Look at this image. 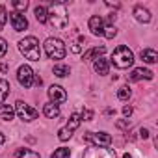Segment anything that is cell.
<instances>
[{"label": "cell", "mask_w": 158, "mask_h": 158, "mask_svg": "<svg viewBox=\"0 0 158 158\" xmlns=\"http://www.w3.org/2000/svg\"><path fill=\"white\" fill-rule=\"evenodd\" d=\"M130 95H132V91H130L128 86H123V88H119V91H117V97H119L121 101H128Z\"/></svg>", "instance_id": "25"}, {"label": "cell", "mask_w": 158, "mask_h": 158, "mask_svg": "<svg viewBox=\"0 0 158 158\" xmlns=\"http://www.w3.org/2000/svg\"><path fill=\"white\" fill-rule=\"evenodd\" d=\"M19 50H21V54H23L26 60H32V61H39V58H41L39 41H37L34 35H28V37L21 39V41H19Z\"/></svg>", "instance_id": "1"}, {"label": "cell", "mask_w": 158, "mask_h": 158, "mask_svg": "<svg viewBox=\"0 0 158 158\" xmlns=\"http://www.w3.org/2000/svg\"><path fill=\"white\" fill-rule=\"evenodd\" d=\"M15 115V108L10 104H0V119L2 121H11Z\"/></svg>", "instance_id": "17"}, {"label": "cell", "mask_w": 158, "mask_h": 158, "mask_svg": "<svg viewBox=\"0 0 158 158\" xmlns=\"http://www.w3.org/2000/svg\"><path fill=\"white\" fill-rule=\"evenodd\" d=\"M117 127L119 128H128L130 127V121H117Z\"/></svg>", "instance_id": "32"}, {"label": "cell", "mask_w": 158, "mask_h": 158, "mask_svg": "<svg viewBox=\"0 0 158 158\" xmlns=\"http://www.w3.org/2000/svg\"><path fill=\"white\" fill-rule=\"evenodd\" d=\"M123 115L125 117H130L132 115V106H123Z\"/></svg>", "instance_id": "31"}, {"label": "cell", "mask_w": 158, "mask_h": 158, "mask_svg": "<svg viewBox=\"0 0 158 158\" xmlns=\"http://www.w3.org/2000/svg\"><path fill=\"white\" fill-rule=\"evenodd\" d=\"M48 99L52 104H61L67 101V93L61 86H50L48 88Z\"/></svg>", "instance_id": "10"}, {"label": "cell", "mask_w": 158, "mask_h": 158, "mask_svg": "<svg viewBox=\"0 0 158 158\" xmlns=\"http://www.w3.org/2000/svg\"><path fill=\"white\" fill-rule=\"evenodd\" d=\"M84 139L93 147H108L112 143V136L108 132H86Z\"/></svg>", "instance_id": "7"}, {"label": "cell", "mask_w": 158, "mask_h": 158, "mask_svg": "<svg viewBox=\"0 0 158 158\" xmlns=\"http://www.w3.org/2000/svg\"><path fill=\"white\" fill-rule=\"evenodd\" d=\"M106 52V47H95V48H91V50H88L86 54H82V60L84 61H89V60H97V58H102V54Z\"/></svg>", "instance_id": "16"}, {"label": "cell", "mask_w": 158, "mask_h": 158, "mask_svg": "<svg viewBox=\"0 0 158 158\" xmlns=\"http://www.w3.org/2000/svg\"><path fill=\"white\" fill-rule=\"evenodd\" d=\"M139 136H141L143 139H147V138H149V130H147V128H139Z\"/></svg>", "instance_id": "33"}, {"label": "cell", "mask_w": 158, "mask_h": 158, "mask_svg": "<svg viewBox=\"0 0 158 158\" xmlns=\"http://www.w3.org/2000/svg\"><path fill=\"white\" fill-rule=\"evenodd\" d=\"M15 156L17 158H39V154L35 151H32V149H21V151H17Z\"/></svg>", "instance_id": "22"}, {"label": "cell", "mask_w": 158, "mask_h": 158, "mask_svg": "<svg viewBox=\"0 0 158 158\" xmlns=\"http://www.w3.org/2000/svg\"><path fill=\"white\" fill-rule=\"evenodd\" d=\"M13 8L17 10V13L26 11V8H28V0H13Z\"/></svg>", "instance_id": "27"}, {"label": "cell", "mask_w": 158, "mask_h": 158, "mask_svg": "<svg viewBox=\"0 0 158 158\" xmlns=\"http://www.w3.org/2000/svg\"><path fill=\"white\" fill-rule=\"evenodd\" d=\"M15 114H17L23 121H26V123H30V121L37 119V115H39V112H37L35 108L28 106V104H26V102H23V101H17V102H15Z\"/></svg>", "instance_id": "6"}, {"label": "cell", "mask_w": 158, "mask_h": 158, "mask_svg": "<svg viewBox=\"0 0 158 158\" xmlns=\"http://www.w3.org/2000/svg\"><path fill=\"white\" fill-rule=\"evenodd\" d=\"M6 52H8V43H6L4 37H0V58H4Z\"/></svg>", "instance_id": "29"}, {"label": "cell", "mask_w": 158, "mask_h": 158, "mask_svg": "<svg viewBox=\"0 0 158 158\" xmlns=\"http://www.w3.org/2000/svg\"><path fill=\"white\" fill-rule=\"evenodd\" d=\"M45 52H47V56H48L50 60H63L65 54H67V48H65V45H63L61 39H58V37H48V39L45 41Z\"/></svg>", "instance_id": "3"}, {"label": "cell", "mask_w": 158, "mask_h": 158, "mask_svg": "<svg viewBox=\"0 0 158 158\" xmlns=\"http://www.w3.org/2000/svg\"><path fill=\"white\" fill-rule=\"evenodd\" d=\"M152 71H149V69H143V67H138V69H134L132 71V74H130V80L132 82H138V80H152Z\"/></svg>", "instance_id": "13"}, {"label": "cell", "mask_w": 158, "mask_h": 158, "mask_svg": "<svg viewBox=\"0 0 158 158\" xmlns=\"http://www.w3.org/2000/svg\"><path fill=\"white\" fill-rule=\"evenodd\" d=\"M102 35H104V37H108V39H114V37L117 35V28H115L114 24H110V26H104V32H102Z\"/></svg>", "instance_id": "26"}, {"label": "cell", "mask_w": 158, "mask_h": 158, "mask_svg": "<svg viewBox=\"0 0 158 158\" xmlns=\"http://www.w3.org/2000/svg\"><path fill=\"white\" fill-rule=\"evenodd\" d=\"M43 114H45L47 117L54 119V117L60 115V106H58V104H52V102H47V104L43 106Z\"/></svg>", "instance_id": "19"}, {"label": "cell", "mask_w": 158, "mask_h": 158, "mask_svg": "<svg viewBox=\"0 0 158 158\" xmlns=\"http://www.w3.org/2000/svg\"><path fill=\"white\" fill-rule=\"evenodd\" d=\"M80 123H82V117H80V114H73L71 117H69V123L63 127V128H60L58 130V138L61 139V141H67L71 136H73V132L78 128V127H80Z\"/></svg>", "instance_id": "5"}, {"label": "cell", "mask_w": 158, "mask_h": 158, "mask_svg": "<svg viewBox=\"0 0 158 158\" xmlns=\"http://www.w3.org/2000/svg\"><path fill=\"white\" fill-rule=\"evenodd\" d=\"M34 13H35V19H37V23H47V17H48V11L45 10V6H35V10H34Z\"/></svg>", "instance_id": "21"}, {"label": "cell", "mask_w": 158, "mask_h": 158, "mask_svg": "<svg viewBox=\"0 0 158 158\" xmlns=\"http://www.w3.org/2000/svg\"><path fill=\"white\" fill-rule=\"evenodd\" d=\"M8 71V65L6 63H0V73H6Z\"/></svg>", "instance_id": "36"}, {"label": "cell", "mask_w": 158, "mask_h": 158, "mask_svg": "<svg viewBox=\"0 0 158 158\" xmlns=\"http://www.w3.org/2000/svg\"><path fill=\"white\" fill-rule=\"evenodd\" d=\"M47 21H48V23H50L54 28H58V30H63V28L69 24V17H67V11H65V8H63L61 4H54V8H52V11L48 13Z\"/></svg>", "instance_id": "4"}, {"label": "cell", "mask_w": 158, "mask_h": 158, "mask_svg": "<svg viewBox=\"0 0 158 158\" xmlns=\"http://www.w3.org/2000/svg\"><path fill=\"white\" fill-rule=\"evenodd\" d=\"M10 21H11V26H13L15 32H24L28 28V21L23 13H17V11L10 13Z\"/></svg>", "instance_id": "11"}, {"label": "cell", "mask_w": 158, "mask_h": 158, "mask_svg": "<svg viewBox=\"0 0 158 158\" xmlns=\"http://www.w3.org/2000/svg\"><path fill=\"white\" fill-rule=\"evenodd\" d=\"M69 73H71V69H69L67 65H61V63H60V65H54V74H56V76L63 78V76H67Z\"/></svg>", "instance_id": "23"}, {"label": "cell", "mask_w": 158, "mask_h": 158, "mask_svg": "<svg viewBox=\"0 0 158 158\" xmlns=\"http://www.w3.org/2000/svg\"><path fill=\"white\" fill-rule=\"evenodd\" d=\"M82 158H115V151L108 149V147H89L86 149Z\"/></svg>", "instance_id": "9"}, {"label": "cell", "mask_w": 158, "mask_h": 158, "mask_svg": "<svg viewBox=\"0 0 158 158\" xmlns=\"http://www.w3.org/2000/svg\"><path fill=\"white\" fill-rule=\"evenodd\" d=\"M134 17H136V21L138 23H151V11L147 10V8H143V6H136L134 8Z\"/></svg>", "instance_id": "14"}, {"label": "cell", "mask_w": 158, "mask_h": 158, "mask_svg": "<svg viewBox=\"0 0 158 158\" xmlns=\"http://www.w3.org/2000/svg\"><path fill=\"white\" fill-rule=\"evenodd\" d=\"M34 76H35V73L32 71L30 65H21L19 71H17V80L23 88H32L34 86Z\"/></svg>", "instance_id": "8"}, {"label": "cell", "mask_w": 158, "mask_h": 158, "mask_svg": "<svg viewBox=\"0 0 158 158\" xmlns=\"http://www.w3.org/2000/svg\"><path fill=\"white\" fill-rule=\"evenodd\" d=\"M123 158H132V156H130L128 152H125V154H123Z\"/></svg>", "instance_id": "38"}, {"label": "cell", "mask_w": 158, "mask_h": 158, "mask_svg": "<svg viewBox=\"0 0 158 158\" xmlns=\"http://www.w3.org/2000/svg\"><path fill=\"white\" fill-rule=\"evenodd\" d=\"M8 95H10V82L2 78V80H0V104H4Z\"/></svg>", "instance_id": "20"}, {"label": "cell", "mask_w": 158, "mask_h": 158, "mask_svg": "<svg viewBox=\"0 0 158 158\" xmlns=\"http://www.w3.org/2000/svg\"><path fill=\"white\" fill-rule=\"evenodd\" d=\"M80 117H82L84 121H91V119H93V112H91V110H84V112L80 114Z\"/></svg>", "instance_id": "30"}, {"label": "cell", "mask_w": 158, "mask_h": 158, "mask_svg": "<svg viewBox=\"0 0 158 158\" xmlns=\"http://www.w3.org/2000/svg\"><path fill=\"white\" fill-rule=\"evenodd\" d=\"M71 50H73V52H80V45H76V43H74V45L71 47Z\"/></svg>", "instance_id": "35"}, {"label": "cell", "mask_w": 158, "mask_h": 158, "mask_svg": "<svg viewBox=\"0 0 158 158\" xmlns=\"http://www.w3.org/2000/svg\"><path fill=\"white\" fill-rule=\"evenodd\" d=\"M141 60L145 63H156L158 61V54H156L154 48H145V50H141Z\"/></svg>", "instance_id": "18"}, {"label": "cell", "mask_w": 158, "mask_h": 158, "mask_svg": "<svg viewBox=\"0 0 158 158\" xmlns=\"http://www.w3.org/2000/svg\"><path fill=\"white\" fill-rule=\"evenodd\" d=\"M88 26H89V30H91L93 35H102V32H104V21L99 15H93L89 19V23H88Z\"/></svg>", "instance_id": "12"}, {"label": "cell", "mask_w": 158, "mask_h": 158, "mask_svg": "<svg viewBox=\"0 0 158 158\" xmlns=\"http://www.w3.org/2000/svg\"><path fill=\"white\" fill-rule=\"evenodd\" d=\"M69 156H71V151H69L67 147H60V149H56V151L52 152L50 158H69Z\"/></svg>", "instance_id": "24"}, {"label": "cell", "mask_w": 158, "mask_h": 158, "mask_svg": "<svg viewBox=\"0 0 158 158\" xmlns=\"http://www.w3.org/2000/svg\"><path fill=\"white\" fill-rule=\"evenodd\" d=\"M34 84H37V86H41V84H43V80H41V76H34Z\"/></svg>", "instance_id": "34"}, {"label": "cell", "mask_w": 158, "mask_h": 158, "mask_svg": "<svg viewBox=\"0 0 158 158\" xmlns=\"http://www.w3.org/2000/svg\"><path fill=\"white\" fill-rule=\"evenodd\" d=\"M6 23H8V11L4 6H0V30L6 26Z\"/></svg>", "instance_id": "28"}, {"label": "cell", "mask_w": 158, "mask_h": 158, "mask_svg": "<svg viewBox=\"0 0 158 158\" xmlns=\"http://www.w3.org/2000/svg\"><path fill=\"white\" fill-rule=\"evenodd\" d=\"M4 141H6V136H4V134H0V145H2Z\"/></svg>", "instance_id": "37"}, {"label": "cell", "mask_w": 158, "mask_h": 158, "mask_svg": "<svg viewBox=\"0 0 158 158\" xmlns=\"http://www.w3.org/2000/svg\"><path fill=\"white\" fill-rule=\"evenodd\" d=\"M112 63L117 67V69H128L132 63H134V54L128 47L125 45H119L114 54H112Z\"/></svg>", "instance_id": "2"}, {"label": "cell", "mask_w": 158, "mask_h": 158, "mask_svg": "<svg viewBox=\"0 0 158 158\" xmlns=\"http://www.w3.org/2000/svg\"><path fill=\"white\" fill-rule=\"evenodd\" d=\"M93 71H95L97 74H108V71H110V63H108V60H104V58H97V60H93Z\"/></svg>", "instance_id": "15"}]
</instances>
